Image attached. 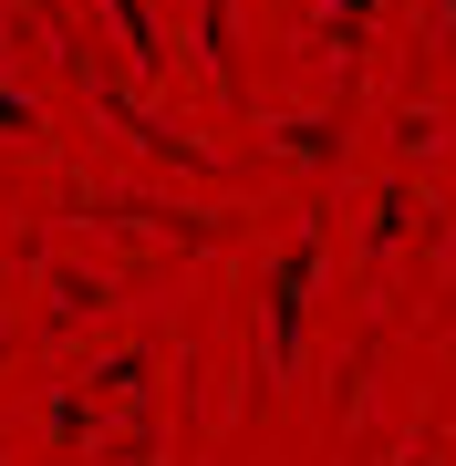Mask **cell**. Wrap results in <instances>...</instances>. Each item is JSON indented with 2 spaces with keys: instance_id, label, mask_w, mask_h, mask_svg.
<instances>
[{
  "instance_id": "1",
  "label": "cell",
  "mask_w": 456,
  "mask_h": 466,
  "mask_svg": "<svg viewBox=\"0 0 456 466\" xmlns=\"http://www.w3.org/2000/svg\"><path fill=\"white\" fill-rule=\"evenodd\" d=\"M301 290H311V238H290V259L270 269V363L290 373V352H301Z\"/></svg>"
},
{
  "instance_id": "2",
  "label": "cell",
  "mask_w": 456,
  "mask_h": 466,
  "mask_svg": "<svg viewBox=\"0 0 456 466\" xmlns=\"http://www.w3.org/2000/svg\"><path fill=\"white\" fill-rule=\"evenodd\" d=\"M104 300V280H84V269H52V321H84Z\"/></svg>"
}]
</instances>
